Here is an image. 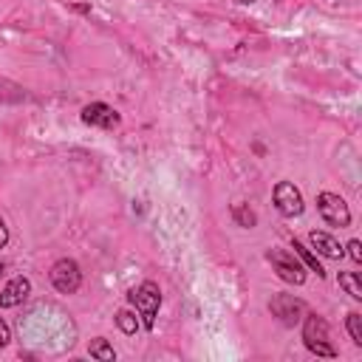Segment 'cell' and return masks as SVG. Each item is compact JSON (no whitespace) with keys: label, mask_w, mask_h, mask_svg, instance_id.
<instances>
[{"label":"cell","mask_w":362,"mask_h":362,"mask_svg":"<svg viewBox=\"0 0 362 362\" xmlns=\"http://www.w3.org/2000/svg\"><path fill=\"white\" fill-rule=\"evenodd\" d=\"M0 272H3V266H0Z\"/></svg>","instance_id":"44dd1931"},{"label":"cell","mask_w":362,"mask_h":362,"mask_svg":"<svg viewBox=\"0 0 362 362\" xmlns=\"http://www.w3.org/2000/svg\"><path fill=\"white\" fill-rule=\"evenodd\" d=\"M8 243V229H6V223H3V218H0V249Z\"/></svg>","instance_id":"d6986e66"},{"label":"cell","mask_w":362,"mask_h":362,"mask_svg":"<svg viewBox=\"0 0 362 362\" xmlns=\"http://www.w3.org/2000/svg\"><path fill=\"white\" fill-rule=\"evenodd\" d=\"M88 354L93 356V359H102V362H110V359H116V351L107 345V339H102V337H96V339H90V345H88Z\"/></svg>","instance_id":"7c38bea8"},{"label":"cell","mask_w":362,"mask_h":362,"mask_svg":"<svg viewBox=\"0 0 362 362\" xmlns=\"http://www.w3.org/2000/svg\"><path fill=\"white\" fill-rule=\"evenodd\" d=\"M348 255H351V260L362 263V243H359V240H351V243H348Z\"/></svg>","instance_id":"e0dca14e"},{"label":"cell","mask_w":362,"mask_h":362,"mask_svg":"<svg viewBox=\"0 0 362 362\" xmlns=\"http://www.w3.org/2000/svg\"><path fill=\"white\" fill-rule=\"evenodd\" d=\"M82 122L90 127H102V130H113L119 124V113L105 105V102H90L82 107Z\"/></svg>","instance_id":"ba28073f"},{"label":"cell","mask_w":362,"mask_h":362,"mask_svg":"<svg viewBox=\"0 0 362 362\" xmlns=\"http://www.w3.org/2000/svg\"><path fill=\"white\" fill-rule=\"evenodd\" d=\"M291 249H294V255L300 257V263H303V266H308L311 272H317V277H325V269H322V263L317 260V255H314L311 249H305L300 240H291Z\"/></svg>","instance_id":"8fae6325"},{"label":"cell","mask_w":362,"mask_h":362,"mask_svg":"<svg viewBox=\"0 0 362 362\" xmlns=\"http://www.w3.org/2000/svg\"><path fill=\"white\" fill-rule=\"evenodd\" d=\"M317 209H320V215H322V221L325 223H331V226H348L351 223V209H348V204L339 198V195H334V192H320L317 195Z\"/></svg>","instance_id":"5b68a950"},{"label":"cell","mask_w":362,"mask_h":362,"mask_svg":"<svg viewBox=\"0 0 362 362\" xmlns=\"http://www.w3.org/2000/svg\"><path fill=\"white\" fill-rule=\"evenodd\" d=\"M28 294H31V280H28V277H14V280H8L6 288L0 291V308L20 305Z\"/></svg>","instance_id":"9c48e42d"},{"label":"cell","mask_w":362,"mask_h":362,"mask_svg":"<svg viewBox=\"0 0 362 362\" xmlns=\"http://www.w3.org/2000/svg\"><path fill=\"white\" fill-rule=\"evenodd\" d=\"M266 260L272 263V269L277 272L280 280L294 283V286H303V283H305V266L300 263L297 255H291V252H286V249H269V252H266Z\"/></svg>","instance_id":"3957f363"},{"label":"cell","mask_w":362,"mask_h":362,"mask_svg":"<svg viewBox=\"0 0 362 362\" xmlns=\"http://www.w3.org/2000/svg\"><path fill=\"white\" fill-rule=\"evenodd\" d=\"M127 297H130V303L136 305V311H139L144 328L153 331V325H156V314H158V305H161V288H158L153 280H144V283L136 286Z\"/></svg>","instance_id":"7a4b0ae2"},{"label":"cell","mask_w":362,"mask_h":362,"mask_svg":"<svg viewBox=\"0 0 362 362\" xmlns=\"http://www.w3.org/2000/svg\"><path fill=\"white\" fill-rule=\"evenodd\" d=\"M308 240H311V249H314L317 255H322V257H334V260H339V257L345 255V249L339 246V240H337L334 235L322 232V229H314V232L308 235Z\"/></svg>","instance_id":"30bf717a"},{"label":"cell","mask_w":362,"mask_h":362,"mask_svg":"<svg viewBox=\"0 0 362 362\" xmlns=\"http://www.w3.org/2000/svg\"><path fill=\"white\" fill-rule=\"evenodd\" d=\"M269 311L283 322V325H297L303 320V303L291 294H274L269 300Z\"/></svg>","instance_id":"52a82bcc"},{"label":"cell","mask_w":362,"mask_h":362,"mask_svg":"<svg viewBox=\"0 0 362 362\" xmlns=\"http://www.w3.org/2000/svg\"><path fill=\"white\" fill-rule=\"evenodd\" d=\"M348 334L356 345H362V314L359 311H351L348 314Z\"/></svg>","instance_id":"2e32d148"},{"label":"cell","mask_w":362,"mask_h":362,"mask_svg":"<svg viewBox=\"0 0 362 362\" xmlns=\"http://www.w3.org/2000/svg\"><path fill=\"white\" fill-rule=\"evenodd\" d=\"M235 3H255V0H235Z\"/></svg>","instance_id":"ffe728a7"},{"label":"cell","mask_w":362,"mask_h":362,"mask_svg":"<svg viewBox=\"0 0 362 362\" xmlns=\"http://www.w3.org/2000/svg\"><path fill=\"white\" fill-rule=\"evenodd\" d=\"M48 277H51V283H54V288H57L59 294H74V291L82 286V272H79V263H76V260H71V257L57 260V263L51 266Z\"/></svg>","instance_id":"277c9868"},{"label":"cell","mask_w":362,"mask_h":362,"mask_svg":"<svg viewBox=\"0 0 362 362\" xmlns=\"http://www.w3.org/2000/svg\"><path fill=\"white\" fill-rule=\"evenodd\" d=\"M8 339H11V334H8V325H6L3 320H0V348H3V345H6Z\"/></svg>","instance_id":"ac0fdd59"},{"label":"cell","mask_w":362,"mask_h":362,"mask_svg":"<svg viewBox=\"0 0 362 362\" xmlns=\"http://www.w3.org/2000/svg\"><path fill=\"white\" fill-rule=\"evenodd\" d=\"M274 206H277V212L280 215H286V218H297L300 212H303V195H300V189L291 184V181H277L274 184Z\"/></svg>","instance_id":"8992f818"},{"label":"cell","mask_w":362,"mask_h":362,"mask_svg":"<svg viewBox=\"0 0 362 362\" xmlns=\"http://www.w3.org/2000/svg\"><path fill=\"white\" fill-rule=\"evenodd\" d=\"M300 322H303V342H305V348L311 354H317V356L334 359L337 356V348L328 339V322L320 314H305Z\"/></svg>","instance_id":"6da1fadb"},{"label":"cell","mask_w":362,"mask_h":362,"mask_svg":"<svg viewBox=\"0 0 362 362\" xmlns=\"http://www.w3.org/2000/svg\"><path fill=\"white\" fill-rule=\"evenodd\" d=\"M232 218H235L238 226H246V229H252V226L257 223V215H255L246 204H235V206H232Z\"/></svg>","instance_id":"5bb4252c"},{"label":"cell","mask_w":362,"mask_h":362,"mask_svg":"<svg viewBox=\"0 0 362 362\" xmlns=\"http://www.w3.org/2000/svg\"><path fill=\"white\" fill-rule=\"evenodd\" d=\"M116 325H119L127 337L139 331V320H136V314H133V311H127V308H122V311L116 314Z\"/></svg>","instance_id":"9a60e30c"},{"label":"cell","mask_w":362,"mask_h":362,"mask_svg":"<svg viewBox=\"0 0 362 362\" xmlns=\"http://www.w3.org/2000/svg\"><path fill=\"white\" fill-rule=\"evenodd\" d=\"M339 286H342L354 300H362V286H359V274H356V272H339Z\"/></svg>","instance_id":"4fadbf2b"}]
</instances>
